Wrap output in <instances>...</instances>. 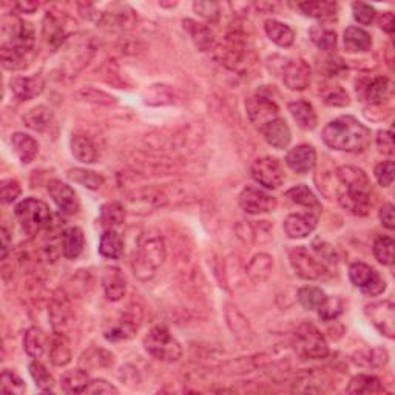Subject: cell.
Returning <instances> with one entry per match:
<instances>
[{"instance_id": "6da1fadb", "label": "cell", "mask_w": 395, "mask_h": 395, "mask_svg": "<svg viewBox=\"0 0 395 395\" xmlns=\"http://www.w3.org/2000/svg\"><path fill=\"white\" fill-rule=\"evenodd\" d=\"M323 141L337 152L361 153L370 145L373 133L354 116H339L323 129Z\"/></svg>"}, {"instance_id": "7a4b0ae2", "label": "cell", "mask_w": 395, "mask_h": 395, "mask_svg": "<svg viewBox=\"0 0 395 395\" xmlns=\"http://www.w3.org/2000/svg\"><path fill=\"white\" fill-rule=\"evenodd\" d=\"M337 178L343 186V190L338 195L342 207L354 215H368L373 205V186L366 173L354 165H343L337 170Z\"/></svg>"}, {"instance_id": "3957f363", "label": "cell", "mask_w": 395, "mask_h": 395, "mask_svg": "<svg viewBox=\"0 0 395 395\" xmlns=\"http://www.w3.org/2000/svg\"><path fill=\"white\" fill-rule=\"evenodd\" d=\"M165 242L160 233L147 232L139 238L131 263L133 273L141 281L152 280L165 261Z\"/></svg>"}, {"instance_id": "277c9868", "label": "cell", "mask_w": 395, "mask_h": 395, "mask_svg": "<svg viewBox=\"0 0 395 395\" xmlns=\"http://www.w3.org/2000/svg\"><path fill=\"white\" fill-rule=\"evenodd\" d=\"M36 42L34 28L30 22L18 18H5L2 20V48L23 54V56H33Z\"/></svg>"}, {"instance_id": "5b68a950", "label": "cell", "mask_w": 395, "mask_h": 395, "mask_svg": "<svg viewBox=\"0 0 395 395\" xmlns=\"http://www.w3.org/2000/svg\"><path fill=\"white\" fill-rule=\"evenodd\" d=\"M292 344L302 360H325L329 355V346L325 335L309 321L298 326Z\"/></svg>"}, {"instance_id": "8992f818", "label": "cell", "mask_w": 395, "mask_h": 395, "mask_svg": "<svg viewBox=\"0 0 395 395\" xmlns=\"http://www.w3.org/2000/svg\"><path fill=\"white\" fill-rule=\"evenodd\" d=\"M15 218L28 235L41 233L51 223V210L44 201L25 198L14 209Z\"/></svg>"}, {"instance_id": "52a82bcc", "label": "cell", "mask_w": 395, "mask_h": 395, "mask_svg": "<svg viewBox=\"0 0 395 395\" xmlns=\"http://www.w3.org/2000/svg\"><path fill=\"white\" fill-rule=\"evenodd\" d=\"M144 347L153 358L165 363L178 361L183 355V347L165 326H156L150 330L144 338Z\"/></svg>"}, {"instance_id": "ba28073f", "label": "cell", "mask_w": 395, "mask_h": 395, "mask_svg": "<svg viewBox=\"0 0 395 395\" xmlns=\"http://www.w3.org/2000/svg\"><path fill=\"white\" fill-rule=\"evenodd\" d=\"M290 264L299 278L307 281H326L330 278L328 266L321 259L315 258L309 250L303 246L294 247L289 254Z\"/></svg>"}, {"instance_id": "9c48e42d", "label": "cell", "mask_w": 395, "mask_h": 395, "mask_svg": "<svg viewBox=\"0 0 395 395\" xmlns=\"http://www.w3.org/2000/svg\"><path fill=\"white\" fill-rule=\"evenodd\" d=\"M250 175L257 184L267 188V190H275L284 183V170L281 162L272 156L258 157L252 162Z\"/></svg>"}, {"instance_id": "30bf717a", "label": "cell", "mask_w": 395, "mask_h": 395, "mask_svg": "<svg viewBox=\"0 0 395 395\" xmlns=\"http://www.w3.org/2000/svg\"><path fill=\"white\" fill-rule=\"evenodd\" d=\"M349 278L355 287L369 297H377L386 290V281L382 278V275L365 263L352 264L349 268Z\"/></svg>"}, {"instance_id": "8fae6325", "label": "cell", "mask_w": 395, "mask_h": 395, "mask_svg": "<svg viewBox=\"0 0 395 395\" xmlns=\"http://www.w3.org/2000/svg\"><path fill=\"white\" fill-rule=\"evenodd\" d=\"M365 313L382 335L388 338L395 337V306L392 302L383 299L370 303L365 307Z\"/></svg>"}, {"instance_id": "7c38bea8", "label": "cell", "mask_w": 395, "mask_h": 395, "mask_svg": "<svg viewBox=\"0 0 395 395\" xmlns=\"http://www.w3.org/2000/svg\"><path fill=\"white\" fill-rule=\"evenodd\" d=\"M276 205H278L276 198L263 188L249 186L240 193V207L247 215H261V213L273 212Z\"/></svg>"}, {"instance_id": "4fadbf2b", "label": "cell", "mask_w": 395, "mask_h": 395, "mask_svg": "<svg viewBox=\"0 0 395 395\" xmlns=\"http://www.w3.org/2000/svg\"><path fill=\"white\" fill-rule=\"evenodd\" d=\"M357 94L363 102L370 105H380L392 94V84L388 77L374 76L357 82Z\"/></svg>"}, {"instance_id": "5bb4252c", "label": "cell", "mask_w": 395, "mask_h": 395, "mask_svg": "<svg viewBox=\"0 0 395 395\" xmlns=\"http://www.w3.org/2000/svg\"><path fill=\"white\" fill-rule=\"evenodd\" d=\"M246 110L250 122L261 130L266 124L275 121L278 115V105L272 99H268L263 94H254L246 101Z\"/></svg>"}, {"instance_id": "9a60e30c", "label": "cell", "mask_w": 395, "mask_h": 395, "mask_svg": "<svg viewBox=\"0 0 395 395\" xmlns=\"http://www.w3.org/2000/svg\"><path fill=\"white\" fill-rule=\"evenodd\" d=\"M48 193L54 204L58 205L60 213H64L67 216L76 215L81 209V202H79L77 193L75 188L68 186L67 183H62L60 179H51L48 183Z\"/></svg>"}, {"instance_id": "2e32d148", "label": "cell", "mask_w": 395, "mask_h": 395, "mask_svg": "<svg viewBox=\"0 0 395 395\" xmlns=\"http://www.w3.org/2000/svg\"><path fill=\"white\" fill-rule=\"evenodd\" d=\"M311 67L304 59H292L284 64L283 82L292 91H303L311 84Z\"/></svg>"}, {"instance_id": "e0dca14e", "label": "cell", "mask_w": 395, "mask_h": 395, "mask_svg": "<svg viewBox=\"0 0 395 395\" xmlns=\"http://www.w3.org/2000/svg\"><path fill=\"white\" fill-rule=\"evenodd\" d=\"M136 309V307H134ZM134 309H127L121 313V317L117 318L113 325H110V328L105 329L104 337L108 342H122V339L131 338L139 328V320L141 313L136 315Z\"/></svg>"}, {"instance_id": "ac0fdd59", "label": "cell", "mask_w": 395, "mask_h": 395, "mask_svg": "<svg viewBox=\"0 0 395 395\" xmlns=\"http://www.w3.org/2000/svg\"><path fill=\"white\" fill-rule=\"evenodd\" d=\"M318 224V216L313 215L312 212L307 213H294L289 215L283 223V228L289 238L302 240L309 236Z\"/></svg>"}, {"instance_id": "d6986e66", "label": "cell", "mask_w": 395, "mask_h": 395, "mask_svg": "<svg viewBox=\"0 0 395 395\" xmlns=\"http://www.w3.org/2000/svg\"><path fill=\"white\" fill-rule=\"evenodd\" d=\"M286 164L298 175H306L313 170L315 164H317V152L309 144L297 145L286 155Z\"/></svg>"}, {"instance_id": "ffe728a7", "label": "cell", "mask_w": 395, "mask_h": 395, "mask_svg": "<svg viewBox=\"0 0 395 395\" xmlns=\"http://www.w3.org/2000/svg\"><path fill=\"white\" fill-rule=\"evenodd\" d=\"M10 89L13 94L20 101H31L41 96L45 90V81L42 76H20L13 77L10 82Z\"/></svg>"}, {"instance_id": "44dd1931", "label": "cell", "mask_w": 395, "mask_h": 395, "mask_svg": "<svg viewBox=\"0 0 395 395\" xmlns=\"http://www.w3.org/2000/svg\"><path fill=\"white\" fill-rule=\"evenodd\" d=\"M259 131H261L267 144L276 150H284L292 141L290 129L283 117H276L275 121L266 124Z\"/></svg>"}, {"instance_id": "7402d4cb", "label": "cell", "mask_w": 395, "mask_h": 395, "mask_svg": "<svg viewBox=\"0 0 395 395\" xmlns=\"http://www.w3.org/2000/svg\"><path fill=\"white\" fill-rule=\"evenodd\" d=\"M102 286H104L105 297L110 302H119L125 295V290H127L125 276L116 267L105 268V273L102 276Z\"/></svg>"}, {"instance_id": "603a6c76", "label": "cell", "mask_w": 395, "mask_h": 395, "mask_svg": "<svg viewBox=\"0 0 395 395\" xmlns=\"http://www.w3.org/2000/svg\"><path fill=\"white\" fill-rule=\"evenodd\" d=\"M11 145L15 156L19 157V161L22 164H31L39 153V144L37 141L30 136L27 133H14L11 136Z\"/></svg>"}, {"instance_id": "cb8c5ba5", "label": "cell", "mask_w": 395, "mask_h": 395, "mask_svg": "<svg viewBox=\"0 0 395 395\" xmlns=\"http://www.w3.org/2000/svg\"><path fill=\"white\" fill-rule=\"evenodd\" d=\"M344 50L349 53H366L373 48V37L360 27L346 28L343 34Z\"/></svg>"}, {"instance_id": "d4e9b609", "label": "cell", "mask_w": 395, "mask_h": 395, "mask_svg": "<svg viewBox=\"0 0 395 395\" xmlns=\"http://www.w3.org/2000/svg\"><path fill=\"white\" fill-rule=\"evenodd\" d=\"M289 112H290L292 117L297 121L299 129H303V130L317 129L318 117H317V113H315V108L312 107V104H309V102H306V101L290 102Z\"/></svg>"}, {"instance_id": "484cf974", "label": "cell", "mask_w": 395, "mask_h": 395, "mask_svg": "<svg viewBox=\"0 0 395 395\" xmlns=\"http://www.w3.org/2000/svg\"><path fill=\"white\" fill-rule=\"evenodd\" d=\"M50 339L45 332L39 328H30L23 335V349L31 358H41L48 351Z\"/></svg>"}, {"instance_id": "4316f807", "label": "cell", "mask_w": 395, "mask_h": 395, "mask_svg": "<svg viewBox=\"0 0 395 395\" xmlns=\"http://www.w3.org/2000/svg\"><path fill=\"white\" fill-rule=\"evenodd\" d=\"M85 247V236L82 228L70 227L62 235V254L68 259H77Z\"/></svg>"}, {"instance_id": "83f0119b", "label": "cell", "mask_w": 395, "mask_h": 395, "mask_svg": "<svg viewBox=\"0 0 395 395\" xmlns=\"http://www.w3.org/2000/svg\"><path fill=\"white\" fill-rule=\"evenodd\" d=\"M273 271V258L267 254H258L250 259L246 272L255 284H261L271 278Z\"/></svg>"}, {"instance_id": "f1b7e54d", "label": "cell", "mask_w": 395, "mask_h": 395, "mask_svg": "<svg viewBox=\"0 0 395 395\" xmlns=\"http://www.w3.org/2000/svg\"><path fill=\"white\" fill-rule=\"evenodd\" d=\"M264 31L267 37L271 39L273 44H276L278 46H283V48H287L292 44L295 42V33L289 25L278 20H266L264 23Z\"/></svg>"}, {"instance_id": "f546056e", "label": "cell", "mask_w": 395, "mask_h": 395, "mask_svg": "<svg viewBox=\"0 0 395 395\" xmlns=\"http://www.w3.org/2000/svg\"><path fill=\"white\" fill-rule=\"evenodd\" d=\"M184 28L187 30V33L190 34L192 41L195 42V45L201 51L210 50L213 44H215V36H213L212 30L207 25H204V23L186 19L184 20Z\"/></svg>"}, {"instance_id": "4dcf8cb0", "label": "cell", "mask_w": 395, "mask_h": 395, "mask_svg": "<svg viewBox=\"0 0 395 395\" xmlns=\"http://www.w3.org/2000/svg\"><path fill=\"white\" fill-rule=\"evenodd\" d=\"M48 352L50 360L54 366H67L71 361L70 339L64 334H60V332H56L50 339Z\"/></svg>"}, {"instance_id": "1f68e13d", "label": "cell", "mask_w": 395, "mask_h": 395, "mask_svg": "<svg viewBox=\"0 0 395 395\" xmlns=\"http://www.w3.org/2000/svg\"><path fill=\"white\" fill-rule=\"evenodd\" d=\"M71 153L76 157V161L84 164H93L98 160V152L93 141L82 134H75L70 142Z\"/></svg>"}, {"instance_id": "d6a6232c", "label": "cell", "mask_w": 395, "mask_h": 395, "mask_svg": "<svg viewBox=\"0 0 395 395\" xmlns=\"http://www.w3.org/2000/svg\"><path fill=\"white\" fill-rule=\"evenodd\" d=\"M99 254L108 259H117L124 254V241L115 228H107L99 241Z\"/></svg>"}, {"instance_id": "836d02e7", "label": "cell", "mask_w": 395, "mask_h": 395, "mask_svg": "<svg viewBox=\"0 0 395 395\" xmlns=\"http://www.w3.org/2000/svg\"><path fill=\"white\" fill-rule=\"evenodd\" d=\"M384 388L382 382L378 380L377 377L374 375H368V374H358L355 375L349 386L346 388L347 394H355V395H368V394H378L383 392Z\"/></svg>"}, {"instance_id": "e575fe53", "label": "cell", "mask_w": 395, "mask_h": 395, "mask_svg": "<svg viewBox=\"0 0 395 395\" xmlns=\"http://www.w3.org/2000/svg\"><path fill=\"white\" fill-rule=\"evenodd\" d=\"M297 8L307 18L325 20L334 18L338 11V5L335 2H325V0H318V2H303L298 4Z\"/></svg>"}, {"instance_id": "d590c367", "label": "cell", "mask_w": 395, "mask_h": 395, "mask_svg": "<svg viewBox=\"0 0 395 395\" xmlns=\"http://www.w3.org/2000/svg\"><path fill=\"white\" fill-rule=\"evenodd\" d=\"M89 382V374L82 368L68 370L60 378V389L67 394H84Z\"/></svg>"}, {"instance_id": "8d00e7d4", "label": "cell", "mask_w": 395, "mask_h": 395, "mask_svg": "<svg viewBox=\"0 0 395 395\" xmlns=\"http://www.w3.org/2000/svg\"><path fill=\"white\" fill-rule=\"evenodd\" d=\"M286 198H289L292 202L303 205V207H307L311 210H317V212L321 210V204L318 201V198L315 196V193L311 190V188L304 184H299V186L289 188V190L286 192Z\"/></svg>"}, {"instance_id": "74e56055", "label": "cell", "mask_w": 395, "mask_h": 395, "mask_svg": "<svg viewBox=\"0 0 395 395\" xmlns=\"http://www.w3.org/2000/svg\"><path fill=\"white\" fill-rule=\"evenodd\" d=\"M51 121H53L51 110L45 105L34 107L23 116V122H25L27 127L34 131L46 130L51 125Z\"/></svg>"}, {"instance_id": "f35d334b", "label": "cell", "mask_w": 395, "mask_h": 395, "mask_svg": "<svg viewBox=\"0 0 395 395\" xmlns=\"http://www.w3.org/2000/svg\"><path fill=\"white\" fill-rule=\"evenodd\" d=\"M328 295L325 290L315 286H306L298 290V302L307 311H318L326 303Z\"/></svg>"}, {"instance_id": "ab89813d", "label": "cell", "mask_w": 395, "mask_h": 395, "mask_svg": "<svg viewBox=\"0 0 395 395\" xmlns=\"http://www.w3.org/2000/svg\"><path fill=\"white\" fill-rule=\"evenodd\" d=\"M125 209L121 202H107L101 209V224L107 228H115L124 224Z\"/></svg>"}, {"instance_id": "60d3db41", "label": "cell", "mask_w": 395, "mask_h": 395, "mask_svg": "<svg viewBox=\"0 0 395 395\" xmlns=\"http://www.w3.org/2000/svg\"><path fill=\"white\" fill-rule=\"evenodd\" d=\"M68 178L73 183L82 186L89 190H98V188L104 184V176L93 170H85V169H71L68 170Z\"/></svg>"}, {"instance_id": "b9f144b4", "label": "cell", "mask_w": 395, "mask_h": 395, "mask_svg": "<svg viewBox=\"0 0 395 395\" xmlns=\"http://www.w3.org/2000/svg\"><path fill=\"white\" fill-rule=\"evenodd\" d=\"M312 42L323 51H334L337 48V33L325 25H317L311 30Z\"/></svg>"}, {"instance_id": "7bdbcfd3", "label": "cell", "mask_w": 395, "mask_h": 395, "mask_svg": "<svg viewBox=\"0 0 395 395\" xmlns=\"http://www.w3.org/2000/svg\"><path fill=\"white\" fill-rule=\"evenodd\" d=\"M30 374L31 377H33V380L36 383V386L39 389H41L42 392H51L54 389V378L53 375L46 370V368L42 365L41 361H31L30 363Z\"/></svg>"}, {"instance_id": "ee69618b", "label": "cell", "mask_w": 395, "mask_h": 395, "mask_svg": "<svg viewBox=\"0 0 395 395\" xmlns=\"http://www.w3.org/2000/svg\"><path fill=\"white\" fill-rule=\"evenodd\" d=\"M374 257L383 266L394 264V240L389 236H378L374 242Z\"/></svg>"}, {"instance_id": "f6af8a7d", "label": "cell", "mask_w": 395, "mask_h": 395, "mask_svg": "<svg viewBox=\"0 0 395 395\" xmlns=\"http://www.w3.org/2000/svg\"><path fill=\"white\" fill-rule=\"evenodd\" d=\"M93 352H94L93 357H91L90 352H86L84 357H82L81 366L85 365L84 370L94 369V368H108V366H112L113 363H115L112 354H108L105 351H98V349H94Z\"/></svg>"}, {"instance_id": "bcb514c9", "label": "cell", "mask_w": 395, "mask_h": 395, "mask_svg": "<svg viewBox=\"0 0 395 395\" xmlns=\"http://www.w3.org/2000/svg\"><path fill=\"white\" fill-rule=\"evenodd\" d=\"M27 391V384L22 378L10 369H5L2 373V392L4 394H15L22 395Z\"/></svg>"}, {"instance_id": "7dc6e473", "label": "cell", "mask_w": 395, "mask_h": 395, "mask_svg": "<svg viewBox=\"0 0 395 395\" xmlns=\"http://www.w3.org/2000/svg\"><path fill=\"white\" fill-rule=\"evenodd\" d=\"M352 15L355 22H358L360 25H370L377 18L375 8L370 6L365 2H354L352 4Z\"/></svg>"}, {"instance_id": "c3c4849f", "label": "cell", "mask_w": 395, "mask_h": 395, "mask_svg": "<svg viewBox=\"0 0 395 395\" xmlns=\"http://www.w3.org/2000/svg\"><path fill=\"white\" fill-rule=\"evenodd\" d=\"M193 10L200 18L207 22H216L219 19L221 8L216 2H195Z\"/></svg>"}, {"instance_id": "681fc988", "label": "cell", "mask_w": 395, "mask_h": 395, "mask_svg": "<svg viewBox=\"0 0 395 395\" xmlns=\"http://www.w3.org/2000/svg\"><path fill=\"white\" fill-rule=\"evenodd\" d=\"M343 312V303L339 298H329L326 299V303L323 304L318 309V315L320 318H323L325 321H332L335 320L339 313Z\"/></svg>"}, {"instance_id": "f907efd6", "label": "cell", "mask_w": 395, "mask_h": 395, "mask_svg": "<svg viewBox=\"0 0 395 395\" xmlns=\"http://www.w3.org/2000/svg\"><path fill=\"white\" fill-rule=\"evenodd\" d=\"M0 193H2V202L4 204H11L14 202L22 193L20 184L18 181L10 178V179H4L0 183Z\"/></svg>"}, {"instance_id": "816d5d0a", "label": "cell", "mask_w": 395, "mask_h": 395, "mask_svg": "<svg viewBox=\"0 0 395 395\" xmlns=\"http://www.w3.org/2000/svg\"><path fill=\"white\" fill-rule=\"evenodd\" d=\"M394 173H395V165L392 161H384L380 162L374 170L375 179L382 187H389L394 181Z\"/></svg>"}, {"instance_id": "f5cc1de1", "label": "cell", "mask_w": 395, "mask_h": 395, "mask_svg": "<svg viewBox=\"0 0 395 395\" xmlns=\"http://www.w3.org/2000/svg\"><path fill=\"white\" fill-rule=\"evenodd\" d=\"M323 98H325V102L328 105L332 107H344V105H349V96H347V93L342 89V86H330V89L323 94Z\"/></svg>"}, {"instance_id": "db71d44e", "label": "cell", "mask_w": 395, "mask_h": 395, "mask_svg": "<svg viewBox=\"0 0 395 395\" xmlns=\"http://www.w3.org/2000/svg\"><path fill=\"white\" fill-rule=\"evenodd\" d=\"M377 147L380 150V153L392 156L395 152L394 145V136L389 130H380L377 133Z\"/></svg>"}, {"instance_id": "11a10c76", "label": "cell", "mask_w": 395, "mask_h": 395, "mask_svg": "<svg viewBox=\"0 0 395 395\" xmlns=\"http://www.w3.org/2000/svg\"><path fill=\"white\" fill-rule=\"evenodd\" d=\"M117 388L112 383H108L105 380H90L86 388L84 389V394H117Z\"/></svg>"}, {"instance_id": "9f6ffc18", "label": "cell", "mask_w": 395, "mask_h": 395, "mask_svg": "<svg viewBox=\"0 0 395 395\" xmlns=\"http://www.w3.org/2000/svg\"><path fill=\"white\" fill-rule=\"evenodd\" d=\"M380 221H382V224L386 227V228H389V231H394V227H395V223H394V204L391 202H386L383 204V207L380 209Z\"/></svg>"}, {"instance_id": "6f0895ef", "label": "cell", "mask_w": 395, "mask_h": 395, "mask_svg": "<svg viewBox=\"0 0 395 395\" xmlns=\"http://www.w3.org/2000/svg\"><path fill=\"white\" fill-rule=\"evenodd\" d=\"M378 25L384 31V33L392 34L394 30H395V19H394V14L391 11H386L380 15V19H378Z\"/></svg>"}, {"instance_id": "680465c9", "label": "cell", "mask_w": 395, "mask_h": 395, "mask_svg": "<svg viewBox=\"0 0 395 395\" xmlns=\"http://www.w3.org/2000/svg\"><path fill=\"white\" fill-rule=\"evenodd\" d=\"M0 238H2V259H6L8 254H10V249L13 246L10 232L6 231V227H2V231H0Z\"/></svg>"}, {"instance_id": "91938a15", "label": "cell", "mask_w": 395, "mask_h": 395, "mask_svg": "<svg viewBox=\"0 0 395 395\" xmlns=\"http://www.w3.org/2000/svg\"><path fill=\"white\" fill-rule=\"evenodd\" d=\"M14 6L18 8L19 13L33 14V13L37 10V8H39V4H36V2H19V4H15Z\"/></svg>"}]
</instances>
